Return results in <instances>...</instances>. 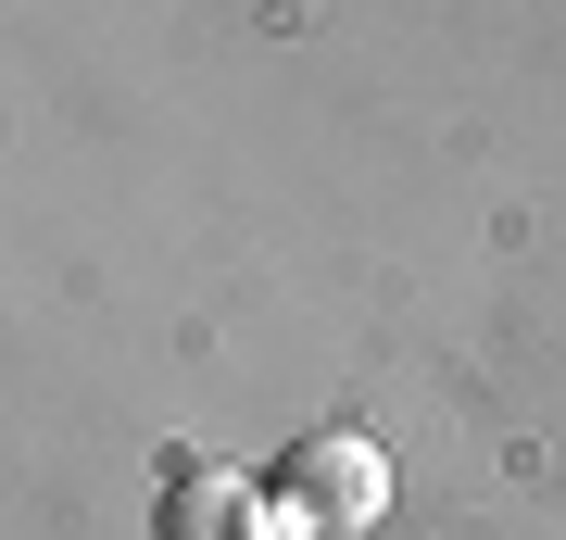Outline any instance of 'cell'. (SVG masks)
Instances as JSON below:
<instances>
[{
  "mask_svg": "<svg viewBox=\"0 0 566 540\" xmlns=\"http://www.w3.org/2000/svg\"><path fill=\"white\" fill-rule=\"evenodd\" d=\"M264 490H277V528L290 540H365V528L390 516V453L353 441V427H303Z\"/></svg>",
  "mask_w": 566,
  "mask_h": 540,
  "instance_id": "1",
  "label": "cell"
},
{
  "mask_svg": "<svg viewBox=\"0 0 566 540\" xmlns=\"http://www.w3.org/2000/svg\"><path fill=\"white\" fill-rule=\"evenodd\" d=\"M164 540H290L264 478H177L164 490Z\"/></svg>",
  "mask_w": 566,
  "mask_h": 540,
  "instance_id": "2",
  "label": "cell"
}]
</instances>
